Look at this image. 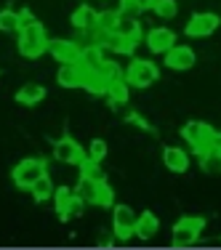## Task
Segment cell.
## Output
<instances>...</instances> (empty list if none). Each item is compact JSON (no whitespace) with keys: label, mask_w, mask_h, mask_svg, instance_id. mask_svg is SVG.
Returning a JSON list of instances; mask_svg holds the SVG:
<instances>
[{"label":"cell","mask_w":221,"mask_h":250,"mask_svg":"<svg viewBox=\"0 0 221 250\" xmlns=\"http://www.w3.org/2000/svg\"><path fill=\"white\" fill-rule=\"evenodd\" d=\"M19 53L24 59H38L48 51V38H45V29L38 19H27L19 27Z\"/></svg>","instance_id":"6da1fadb"},{"label":"cell","mask_w":221,"mask_h":250,"mask_svg":"<svg viewBox=\"0 0 221 250\" xmlns=\"http://www.w3.org/2000/svg\"><path fill=\"white\" fill-rule=\"evenodd\" d=\"M128 83H125V77H117V80H110L107 83V88H104V96L110 99V104L112 106H120V104H125L128 101Z\"/></svg>","instance_id":"d6986e66"},{"label":"cell","mask_w":221,"mask_h":250,"mask_svg":"<svg viewBox=\"0 0 221 250\" xmlns=\"http://www.w3.org/2000/svg\"><path fill=\"white\" fill-rule=\"evenodd\" d=\"M40 176H45V163H43V160H38V157L22 160V163L14 168V173H11V178H14L16 187L27 189V192H29V187H32Z\"/></svg>","instance_id":"5b68a950"},{"label":"cell","mask_w":221,"mask_h":250,"mask_svg":"<svg viewBox=\"0 0 221 250\" xmlns=\"http://www.w3.org/2000/svg\"><path fill=\"white\" fill-rule=\"evenodd\" d=\"M56 83H59L62 88H67V91L80 88V85H83V67H80L77 62L62 64V69L56 72Z\"/></svg>","instance_id":"7c38bea8"},{"label":"cell","mask_w":221,"mask_h":250,"mask_svg":"<svg viewBox=\"0 0 221 250\" xmlns=\"http://www.w3.org/2000/svg\"><path fill=\"white\" fill-rule=\"evenodd\" d=\"M48 51L53 59H59L62 64L67 62H80V51L83 45H77L75 40H64V38H56V40H48Z\"/></svg>","instance_id":"30bf717a"},{"label":"cell","mask_w":221,"mask_h":250,"mask_svg":"<svg viewBox=\"0 0 221 250\" xmlns=\"http://www.w3.org/2000/svg\"><path fill=\"white\" fill-rule=\"evenodd\" d=\"M181 136H184V141H187L195 152H202V149H208V146H213L216 130H213L208 123H202V120H189L181 128Z\"/></svg>","instance_id":"277c9868"},{"label":"cell","mask_w":221,"mask_h":250,"mask_svg":"<svg viewBox=\"0 0 221 250\" xmlns=\"http://www.w3.org/2000/svg\"><path fill=\"white\" fill-rule=\"evenodd\" d=\"M80 176H88V178H96V181H104V170H101V163L96 160L86 157L80 163Z\"/></svg>","instance_id":"83f0119b"},{"label":"cell","mask_w":221,"mask_h":250,"mask_svg":"<svg viewBox=\"0 0 221 250\" xmlns=\"http://www.w3.org/2000/svg\"><path fill=\"white\" fill-rule=\"evenodd\" d=\"M128 123H133V125H139V128H147V130H149V125H147L144 117H141V115H133V112L128 115Z\"/></svg>","instance_id":"d6a6232c"},{"label":"cell","mask_w":221,"mask_h":250,"mask_svg":"<svg viewBox=\"0 0 221 250\" xmlns=\"http://www.w3.org/2000/svg\"><path fill=\"white\" fill-rule=\"evenodd\" d=\"M72 197H75V189H69V187H59L56 192H53V208H56L59 216H64V210H67V205L72 202Z\"/></svg>","instance_id":"484cf974"},{"label":"cell","mask_w":221,"mask_h":250,"mask_svg":"<svg viewBox=\"0 0 221 250\" xmlns=\"http://www.w3.org/2000/svg\"><path fill=\"white\" fill-rule=\"evenodd\" d=\"M53 157L64 165H80L83 160H86V149H83L75 139L64 136V139H59L56 144H53Z\"/></svg>","instance_id":"ba28073f"},{"label":"cell","mask_w":221,"mask_h":250,"mask_svg":"<svg viewBox=\"0 0 221 250\" xmlns=\"http://www.w3.org/2000/svg\"><path fill=\"white\" fill-rule=\"evenodd\" d=\"M115 32L123 35V38L133 45H139V40H141V24H139V19H131V16H120Z\"/></svg>","instance_id":"44dd1931"},{"label":"cell","mask_w":221,"mask_h":250,"mask_svg":"<svg viewBox=\"0 0 221 250\" xmlns=\"http://www.w3.org/2000/svg\"><path fill=\"white\" fill-rule=\"evenodd\" d=\"M99 184L101 181H96V178L80 176V181H77V187H75L77 197H83L86 205H96V200H99Z\"/></svg>","instance_id":"ffe728a7"},{"label":"cell","mask_w":221,"mask_h":250,"mask_svg":"<svg viewBox=\"0 0 221 250\" xmlns=\"http://www.w3.org/2000/svg\"><path fill=\"white\" fill-rule=\"evenodd\" d=\"M53 192H56V187H53V181L48 176H40L38 181L29 187V194H32L38 202H45V200H51L53 197Z\"/></svg>","instance_id":"cb8c5ba5"},{"label":"cell","mask_w":221,"mask_h":250,"mask_svg":"<svg viewBox=\"0 0 221 250\" xmlns=\"http://www.w3.org/2000/svg\"><path fill=\"white\" fill-rule=\"evenodd\" d=\"M205 229V218L202 216H184L173 224L171 231V242L173 248H192L200 240V231Z\"/></svg>","instance_id":"7a4b0ae2"},{"label":"cell","mask_w":221,"mask_h":250,"mask_svg":"<svg viewBox=\"0 0 221 250\" xmlns=\"http://www.w3.org/2000/svg\"><path fill=\"white\" fill-rule=\"evenodd\" d=\"M136 5H139L141 11H149V8L155 5V0H136Z\"/></svg>","instance_id":"836d02e7"},{"label":"cell","mask_w":221,"mask_h":250,"mask_svg":"<svg viewBox=\"0 0 221 250\" xmlns=\"http://www.w3.org/2000/svg\"><path fill=\"white\" fill-rule=\"evenodd\" d=\"M136 213L128 205H112V229L117 240H131L136 234Z\"/></svg>","instance_id":"8992f818"},{"label":"cell","mask_w":221,"mask_h":250,"mask_svg":"<svg viewBox=\"0 0 221 250\" xmlns=\"http://www.w3.org/2000/svg\"><path fill=\"white\" fill-rule=\"evenodd\" d=\"M19 14H22V21H27V19H35V16H32V11H29V8L19 11Z\"/></svg>","instance_id":"e575fe53"},{"label":"cell","mask_w":221,"mask_h":250,"mask_svg":"<svg viewBox=\"0 0 221 250\" xmlns=\"http://www.w3.org/2000/svg\"><path fill=\"white\" fill-rule=\"evenodd\" d=\"M117 21H120V11H99V19H96V35H107V32H115Z\"/></svg>","instance_id":"603a6c76"},{"label":"cell","mask_w":221,"mask_h":250,"mask_svg":"<svg viewBox=\"0 0 221 250\" xmlns=\"http://www.w3.org/2000/svg\"><path fill=\"white\" fill-rule=\"evenodd\" d=\"M120 16H131V19H139V14H141V8L136 5V0H120Z\"/></svg>","instance_id":"1f68e13d"},{"label":"cell","mask_w":221,"mask_h":250,"mask_svg":"<svg viewBox=\"0 0 221 250\" xmlns=\"http://www.w3.org/2000/svg\"><path fill=\"white\" fill-rule=\"evenodd\" d=\"M83 210H86V202H83V197H77V192H75V197H72V202L67 205V210H64L62 221H69V218H80Z\"/></svg>","instance_id":"f546056e"},{"label":"cell","mask_w":221,"mask_h":250,"mask_svg":"<svg viewBox=\"0 0 221 250\" xmlns=\"http://www.w3.org/2000/svg\"><path fill=\"white\" fill-rule=\"evenodd\" d=\"M107 59H104V48L93 40V43H88V45H83V51H80V67L83 69H99L101 64H104Z\"/></svg>","instance_id":"9a60e30c"},{"label":"cell","mask_w":221,"mask_h":250,"mask_svg":"<svg viewBox=\"0 0 221 250\" xmlns=\"http://www.w3.org/2000/svg\"><path fill=\"white\" fill-rule=\"evenodd\" d=\"M107 152H110L107 141H104V139H93L91 144H88V149H86V157H91V160H96V163H101V160L107 157Z\"/></svg>","instance_id":"f1b7e54d"},{"label":"cell","mask_w":221,"mask_h":250,"mask_svg":"<svg viewBox=\"0 0 221 250\" xmlns=\"http://www.w3.org/2000/svg\"><path fill=\"white\" fill-rule=\"evenodd\" d=\"M43 99H45V88L40 85V83H27V85H22L19 91H16V101H19L22 106H35Z\"/></svg>","instance_id":"ac0fdd59"},{"label":"cell","mask_w":221,"mask_h":250,"mask_svg":"<svg viewBox=\"0 0 221 250\" xmlns=\"http://www.w3.org/2000/svg\"><path fill=\"white\" fill-rule=\"evenodd\" d=\"M19 27H22L19 11H11V8L0 11V32H19Z\"/></svg>","instance_id":"d4e9b609"},{"label":"cell","mask_w":221,"mask_h":250,"mask_svg":"<svg viewBox=\"0 0 221 250\" xmlns=\"http://www.w3.org/2000/svg\"><path fill=\"white\" fill-rule=\"evenodd\" d=\"M197 157H200V168L205 176H221V149L208 146V149L197 152Z\"/></svg>","instance_id":"2e32d148"},{"label":"cell","mask_w":221,"mask_h":250,"mask_svg":"<svg viewBox=\"0 0 221 250\" xmlns=\"http://www.w3.org/2000/svg\"><path fill=\"white\" fill-rule=\"evenodd\" d=\"M160 77V69L155 62H149V59H133V62L125 67V83H128L131 88H149L155 85Z\"/></svg>","instance_id":"3957f363"},{"label":"cell","mask_w":221,"mask_h":250,"mask_svg":"<svg viewBox=\"0 0 221 250\" xmlns=\"http://www.w3.org/2000/svg\"><path fill=\"white\" fill-rule=\"evenodd\" d=\"M152 11L160 16V19H173L178 14V3L176 0H155Z\"/></svg>","instance_id":"4316f807"},{"label":"cell","mask_w":221,"mask_h":250,"mask_svg":"<svg viewBox=\"0 0 221 250\" xmlns=\"http://www.w3.org/2000/svg\"><path fill=\"white\" fill-rule=\"evenodd\" d=\"M163 163L171 173H184L189 168V154L181 146H165L163 149Z\"/></svg>","instance_id":"4fadbf2b"},{"label":"cell","mask_w":221,"mask_h":250,"mask_svg":"<svg viewBox=\"0 0 221 250\" xmlns=\"http://www.w3.org/2000/svg\"><path fill=\"white\" fill-rule=\"evenodd\" d=\"M176 45V35L168 27H155L147 32V48L152 53H165Z\"/></svg>","instance_id":"8fae6325"},{"label":"cell","mask_w":221,"mask_h":250,"mask_svg":"<svg viewBox=\"0 0 221 250\" xmlns=\"http://www.w3.org/2000/svg\"><path fill=\"white\" fill-rule=\"evenodd\" d=\"M219 27H221V19H219V16L202 11V14H195L192 19L187 21L184 32H187L189 38H208V35H213Z\"/></svg>","instance_id":"52a82bcc"},{"label":"cell","mask_w":221,"mask_h":250,"mask_svg":"<svg viewBox=\"0 0 221 250\" xmlns=\"http://www.w3.org/2000/svg\"><path fill=\"white\" fill-rule=\"evenodd\" d=\"M96 19H99V14L91 8V5H80V8L72 14V27L77 29V32L96 35Z\"/></svg>","instance_id":"5bb4252c"},{"label":"cell","mask_w":221,"mask_h":250,"mask_svg":"<svg viewBox=\"0 0 221 250\" xmlns=\"http://www.w3.org/2000/svg\"><path fill=\"white\" fill-rule=\"evenodd\" d=\"M157 231H160V221L152 210H144L136 218V237H139V240H152Z\"/></svg>","instance_id":"e0dca14e"},{"label":"cell","mask_w":221,"mask_h":250,"mask_svg":"<svg viewBox=\"0 0 221 250\" xmlns=\"http://www.w3.org/2000/svg\"><path fill=\"white\" fill-rule=\"evenodd\" d=\"M107 77L101 69H83V85L80 88H86V91H91V93H104V88H107Z\"/></svg>","instance_id":"7402d4cb"},{"label":"cell","mask_w":221,"mask_h":250,"mask_svg":"<svg viewBox=\"0 0 221 250\" xmlns=\"http://www.w3.org/2000/svg\"><path fill=\"white\" fill-rule=\"evenodd\" d=\"M163 56H165V67L176 69V72H187V69H192L195 62H197L195 51L189 48V45H173V48L165 51Z\"/></svg>","instance_id":"9c48e42d"},{"label":"cell","mask_w":221,"mask_h":250,"mask_svg":"<svg viewBox=\"0 0 221 250\" xmlns=\"http://www.w3.org/2000/svg\"><path fill=\"white\" fill-rule=\"evenodd\" d=\"M96 205H101V208H112V205H115V192H112V187L107 181L99 184V200H96Z\"/></svg>","instance_id":"4dcf8cb0"}]
</instances>
